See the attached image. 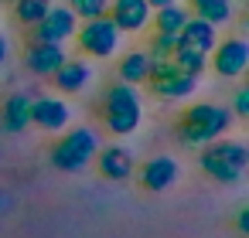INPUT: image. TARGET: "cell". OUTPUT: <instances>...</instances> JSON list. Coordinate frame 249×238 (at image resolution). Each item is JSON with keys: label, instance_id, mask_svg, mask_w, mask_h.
<instances>
[{"label": "cell", "instance_id": "4316f807", "mask_svg": "<svg viewBox=\"0 0 249 238\" xmlns=\"http://www.w3.org/2000/svg\"><path fill=\"white\" fill-rule=\"evenodd\" d=\"M0 4H14V0H0Z\"/></svg>", "mask_w": 249, "mask_h": 238}, {"label": "cell", "instance_id": "603a6c76", "mask_svg": "<svg viewBox=\"0 0 249 238\" xmlns=\"http://www.w3.org/2000/svg\"><path fill=\"white\" fill-rule=\"evenodd\" d=\"M69 7L79 21H89V17H103L106 7H109V0H69Z\"/></svg>", "mask_w": 249, "mask_h": 238}, {"label": "cell", "instance_id": "277c9868", "mask_svg": "<svg viewBox=\"0 0 249 238\" xmlns=\"http://www.w3.org/2000/svg\"><path fill=\"white\" fill-rule=\"evenodd\" d=\"M72 41H75V48H79L86 58L103 62V58H113V55L120 51L123 34H120V28L109 21V14H103V17L79 21V28H75V34H72Z\"/></svg>", "mask_w": 249, "mask_h": 238}, {"label": "cell", "instance_id": "8992f818", "mask_svg": "<svg viewBox=\"0 0 249 238\" xmlns=\"http://www.w3.org/2000/svg\"><path fill=\"white\" fill-rule=\"evenodd\" d=\"M198 163H201V170L208 177H215L222 184H232V180H239V174L246 167V146L235 143V140H225V136L222 140H212V143L201 146Z\"/></svg>", "mask_w": 249, "mask_h": 238}, {"label": "cell", "instance_id": "7402d4cb", "mask_svg": "<svg viewBox=\"0 0 249 238\" xmlns=\"http://www.w3.org/2000/svg\"><path fill=\"white\" fill-rule=\"evenodd\" d=\"M174 48H178V38H171V34H157V31H154L143 51L150 55V62H157V58H171Z\"/></svg>", "mask_w": 249, "mask_h": 238}, {"label": "cell", "instance_id": "9c48e42d", "mask_svg": "<svg viewBox=\"0 0 249 238\" xmlns=\"http://www.w3.org/2000/svg\"><path fill=\"white\" fill-rule=\"evenodd\" d=\"M109 21L120 28V34H140L150 28V4L147 0H109L106 7Z\"/></svg>", "mask_w": 249, "mask_h": 238}, {"label": "cell", "instance_id": "3957f363", "mask_svg": "<svg viewBox=\"0 0 249 238\" xmlns=\"http://www.w3.org/2000/svg\"><path fill=\"white\" fill-rule=\"evenodd\" d=\"M96 153H99V133L92 126H75L62 133V140L52 146V163L58 170L75 174V170H86L89 160H96Z\"/></svg>", "mask_w": 249, "mask_h": 238}, {"label": "cell", "instance_id": "52a82bcc", "mask_svg": "<svg viewBox=\"0 0 249 238\" xmlns=\"http://www.w3.org/2000/svg\"><path fill=\"white\" fill-rule=\"evenodd\" d=\"M75 28H79V17L72 14V7H69V4H52L48 14H45L38 24H31L28 31H31V41H55V45H65V41H72Z\"/></svg>", "mask_w": 249, "mask_h": 238}, {"label": "cell", "instance_id": "30bf717a", "mask_svg": "<svg viewBox=\"0 0 249 238\" xmlns=\"http://www.w3.org/2000/svg\"><path fill=\"white\" fill-rule=\"evenodd\" d=\"M92 79H96V72H92L89 58H65L55 68L52 85L58 89V95H79V92H86L92 85Z\"/></svg>", "mask_w": 249, "mask_h": 238}, {"label": "cell", "instance_id": "ac0fdd59", "mask_svg": "<svg viewBox=\"0 0 249 238\" xmlns=\"http://www.w3.org/2000/svg\"><path fill=\"white\" fill-rule=\"evenodd\" d=\"M147 75H150V55H147L143 48L126 51V55L120 58V65H116V79L126 82V85H143Z\"/></svg>", "mask_w": 249, "mask_h": 238}, {"label": "cell", "instance_id": "44dd1931", "mask_svg": "<svg viewBox=\"0 0 249 238\" xmlns=\"http://www.w3.org/2000/svg\"><path fill=\"white\" fill-rule=\"evenodd\" d=\"M174 65L181 68V72H188V75H195V79H201L205 72H208V55H201V51H188V48H174Z\"/></svg>", "mask_w": 249, "mask_h": 238}, {"label": "cell", "instance_id": "5bb4252c", "mask_svg": "<svg viewBox=\"0 0 249 238\" xmlns=\"http://www.w3.org/2000/svg\"><path fill=\"white\" fill-rule=\"evenodd\" d=\"M178 174H181L178 160L167 157V153H157V157H150V160L143 163V170H140V184H143L147 190H167V187H174Z\"/></svg>", "mask_w": 249, "mask_h": 238}, {"label": "cell", "instance_id": "2e32d148", "mask_svg": "<svg viewBox=\"0 0 249 238\" xmlns=\"http://www.w3.org/2000/svg\"><path fill=\"white\" fill-rule=\"evenodd\" d=\"M0 126L7 133H24L31 126V95L14 92L0 102Z\"/></svg>", "mask_w": 249, "mask_h": 238}, {"label": "cell", "instance_id": "d6986e66", "mask_svg": "<svg viewBox=\"0 0 249 238\" xmlns=\"http://www.w3.org/2000/svg\"><path fill=\"white\" fill-rule=\"evenodd\" d=\"M184 7L191 11V17H201L215 28L232 21V0H188Z\"/></svg>", "mask_w": 249, "mask_h": 238}, {"label": "cell", "instance_id": "ba28073f", "mask_svg": "<svg viewBox=\"0 0 249 238\" xmlns=\"http://www.w3.org/2000/svg\"><path fill=\"white\" fill-rule=\"evenodd\" d=\"M249 65V45L246 38H225L215 41V48L208 51V68L218 79H239Z\"/></svg>", "mask_w": 249, "mask_h": 238}, {"label": "cell", "instance_id": "6da1fadb", "mask_svg": "<svg viewBox=\"0 0 249 238\" xmlns=\"http://www.w3.org/2000/svg\"><path fill=\"white\" fill-rule=\"evenodd\" d=\"M232 126V109L218 102H195L181 112L174 136L181 146H205L212 140H222Z\"/></svg>", "mask_w": 249, "mask_h": 238}, {"label": "cell", "instance_id": "7c38bea8", "mask_svg": "<svg viewBox=\"0 0 249 238\" xmlns=\"http://www.w3.org/2000/svg\"><path fill=\"white\" fill-rule=\"evenodd\" d=\"M65 58H69L65 45H55V41H28V48H24V65H28V72H35V75H41V79H52L55 68H58Z\"/></svg>", "mask_w": 249, "mask_h": 238}, {"label": "cell", "instance_id": "e0dca14e", "mask_svg": "<svg viewBox=\"0 0 249 238\" xmlns=\"http://www.w3.org/2000/svg\"><path fill=\"white\" fill-rule=\"evenodd\" d=\"M188 17H191V11L184 7V0H181V4H171V7H157V11L150 14V28H154L157 34H171V38H178L181 28L188 24Z\"/></svg>", "mask_w": 249, "mask_h": 238}, {"label": "cell", "instance_id": "4fadbf2b", "mask_svg": "<svg viewBox=\"0 0 249 238\" xmlns=\"http://www.w3.org/2000/svg\"><path fill=\"white\" fill-rule=\"evenodd\" d=\"M96 163H99V174H103L106 180H126V177L137 170V160H133V153H130L123 143L99 146V153H96Z\"/></svg>", "mask_w": 249, "mask_h": 238}, {"label": "cell", "instance_id": "7a4b0ae2", "mask_svg": "<svg viewBox=\"0 0 249 238\" xmlns=\"http://www.w3.org/2000/svg\"><path fill=\"white\" fill-rule=\"evenodd\" d=\"M99 116L106 123L109 133L116 136H130L137 133L140 119H143V99L137 92V85H126V82H113L103 99H99Z\"/></svg>", "mask_w": 249, "mask_h": 238}, {"label": "cell", "instance_id": "cb8c5ba5", "mask_svg": "<svg viewBox=\"0 0 249 238\" xmlns=\"http://www.w3.org/2000/svg\"><path fill=\"white\" fill-rule=\"evenodd\" d=\"M232 116H249V92L246 89H235V99H232Z\"/></svg>", "mask_w": 249, "mask_h": 238}, {"label": "cell", "instance_id": "5b68a950", "mask_svg": "<svg viewBox=\"0 0 249 238\" xmlns=\"http://www.w3.org/2000/svg\"><path fill=\"white\" fill-rule=\"evenodd\" d=\"M198 82H201V79L181 72V68L174 65V58H157V62H150V75H147L143 85H147L157 99H164V102H181V99H191V95H195Z\"/></svg>", "mask_w": 249, "mask_h": 238}, {"label": "cell", "instance_id": "ffe728a7", "mask_svg": "<svg viewBox=\"0 0 249 238\" xmlns=\"http://www.w3.org/2000/svg\"><path fill=\"white\" fill-rule=\"evenodd\" d=\"M55 4V0H14V21L21 24V28H31V24H38L45 14H48V7Z\"/></svg>", "mask_w": 249, "mask_h": 238}, {"label": "cell", "instance_id": "484cf974", "mask_svg": "<svg viewBox=\"0 0 249 238\" xmlns=\"http://www.w3.org/2000/svg\"><path fill=\"white\" fill-rule=\"evenodd\" d=\"M150 4V11H157V7H171V4H181V0H147Z\"/></svg>", "mask_w": 249, "mask_h": 238}, {"label": "cell", "instance_id": "9a60e30c", "mask_svg": "<svg viewBox=\"0 0 249 238\" xmlns=\"http://www.w3.org/2000/svg\"><path fill=\"white\" fill-rule=\"evenodd\" d=\"M215 41H218V28L208 24V21H201V17H188V24H184L181 34H178V48L201 51V55H208V51L215 48Z\"/></svg>", "mask_w": 249, "mask_h": 238}, {"label": "cell", "instance_id": "8fae6325", "mask_svg": "<svg viewBox=\"0 0 249 238\" xmlns=\"http://www.w3.org/2000/svg\"><path fill=\"white\" fill-rule=\"evenodd\" d=\"M69 119H72V109H69V102L62 95H38V99H31V123L38 129L58 133V129L69 126Z\"/></svg>", "mask_w": 249, "mask_h": 238}, {"label": "cell", "instance_id": "d4e9b609", "mask_svg": "<svg viewBox=\"0 0 249 238\" xmlns=\"http://www.w3.org/2000/svg\"><path fill=\"white\" fill-rule=\"evenodd\" d=\"M7 58H11V41L7 34H0V65H7Z\"/></svg>", "mask_w": 249, "mask_h": 238}]
</instances>
